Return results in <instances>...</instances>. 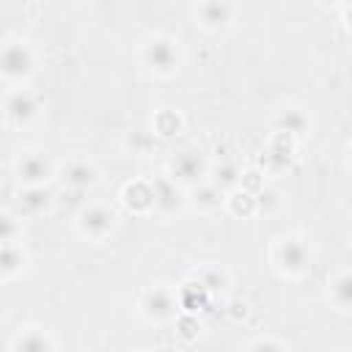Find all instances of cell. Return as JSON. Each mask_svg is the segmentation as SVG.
Returning a JSON list of instances; mask_svg holds the SVG:
<instances>
[{"mask_svg":"<svg viewBox=\"0 0 352 352\" xmlns=\"http://www.w3.org/2000/svg\"><path fill=\"white\" fill-rule=\"evenodd\" d=\"M33 69H36V55L25 38L0 41V77L6 82L22 88V82L33 74Z\"/></svg>","mask_w":352,"mask_h":352,"instance_id":"obj_1","label":"cell"},{"mask_svg":"<svg viewBox=\"0 0 352 352\" xmlns=\"http://www.w3.org/2000/svg\"><path fill=\"white\" fill-rule=\"evenodd\" d=\"M272 267L286 278H300L311 267V248L300 236H278L270 248Z\"/></svg>","mask_w":352,"mask_h":352,"instance_id":"obj_2","label":"cell"},{"mask_svg":"<svg viewBox=\"0 0 352 352\" xmlns=\"http://www.w3.org/2000/svg\"><path fill=\"white\" fill-rule=\"evenodd\" d=\"M140 60L148 72L154 74H173L182 63V47H179V38L173 36H165V33H154L143 41L140 47Z\"/></svg>","mask_w":352,"mask_h":352,"instance_id":"obj_3","label":"cell"},{"mask_svg":"<svg viewBox=\"0 0 352 352\" xmlns=\"http://www.w3.org/2000/svg\"><path fill=\"white\" fill-rule=\"evenodd\" d=\"M14 176L19 179L22 187H44L55 176V162L50 151L38 146H28L14 157Z\"/></svg>","mask_w":352,"mask_h":352,"instance_id":"obj_4","label":"cell"},{"mask_svg":"<svg viewBox=\"0 0 352 352\" xmlns=\"http://www.w3.org/2000/svg\"><path fill=\"white\" fill-rule=\"evenodd\" d=\"M206 173H209L206 157H204L198 148L187 146V148H179V151L168 160V173H165V176H168L170 182H176L182 190H192L195 184L206 182Z\"/></svg>","mask_w":352,"mask_h":352,"instance_id":"obj_5","label":"cell"},{"mask_svg":"<svg viewBox=\"0 0 352 352\" xmlns=\"http://www.w3.org/2000/svg\"><path fill=\"white\" fill-rule=\"evenodd\" d=\"M138 305H140V314L146 319H151V322H168L179 311V294L170 286H165V283H154V286H148L140 294V302Z\"/></svg>","mask_w":352,"mask_h":352,"instance_id":"obj_6","label":"cell"},{"mask_svg":"<svg viewBox=\"0 0 352 352\" xmlns=\"http://www.w3.org/2000/svg\"><path fill=\"white\" fill-rule=\"evenodd\" d=\"M113 228H116V214L102 204H88L77 214V234L91 239V242L107 239L113 234Z\"/></svg>","mask_w":352,"mask_h":352,"instance_id":"obj_7","label":"cell"},{"mask_svg":"<svg viewBox=\"0 0 352 352\" xmlns=\"http://www.w3.org/2000/svg\"><path fill=\"white\" fill-rule=\"evenodd\" d=\"M3 116L11 126H28L38 116V99L28 88H14L3 99Z\"/></svg>","mask_w":352,"mask_h":352,"instance_id":"obj_8","label":"cell"},{"mask_svg":"<svg viewBox=\"0 0 352 352\" xmlns=\"http://www.w3.org/2000/svg\"><path fill=\"white\" fill-rule=\"evenodd\" d=\"M11 352H55V338L36 324L19 327L11 338Z\"/></svg>","mask_w":352,"mask_h":352,"instance_id":"obj_9","label":"cell"},{"mask_svg":"<svg viewBox=\"0 0 352 352\" xmlns=\"http://www.w3.org/2000/svg\"><path fill=\"white\" fill-rule=\"evenodd\" d=\"M234 6L231 3H217V0H209V3H198L192 6V14H195V22L206 30H220L231 22L234 16Z\"/></svg>","mask_w":352,"mask_h":352,"instance_id":"obj_10","label":"cell"},{"mask_svg":"<svg viewBox=\"0 0 352 352\" xmlns=\"http://www.w3.org/2000/svg\"><path fill=\"white\" fill-rule=\"evenodd\" d=\"M151 190H154V209L162 214H170L184 204V198H182L184 190L176 182H170L168 176H157L151 182Z\"/></svg>","mask_w":352,"mask_h":352,"instance_id":"obj_11","label":"cell"},{"mask_svg":"<svg viewBox=\"0 0 352 352\" xmlns=\"http://www.w3.org/2000/svg\"><path fill=\"white\" fill-rule=\"evenodd\" d=\"M121 198H124L126 209H132L135 214L154 212V190H151V182H143V179L129 182V184L121 190Z\"/></svg>","mask_w":352,"mask_h":352,"instance_id":"obj_12","label":"cell"},{"mask_svg":"<svg viewBox=\"0 0 352 352\" xmlns=\"http://www.w3.org/2000/svg\"><path fill=\"white\" fill-rule=\"evenodd\" d=\"M28 267L22 242H0V278H16Z\"/></svg>","mask_w":352,"mask_h":352,"instance_id":"obj_13","label":"cell"},{"mask_svg":"<svg viewBox=\"0 0 352 352\" xmlns=\"http://www.w3.org/2000/svg\"><path fill=\"white\" fill-rule=\"evenodd\" d=\"M96 179H99V170H96V165L88 157L72 160L66 165V184L74 187V190H88V187L96 184Z\"/></svg>","mask_w":352,"mask_h":352,"instance_id":"obj_14","label":"cell"},{"mask_svg":"<svg viewBox=\"0 0 352 352\" xmlns=\"http://www.w3.org/2000/svg\"><path fill=\"white\" fill-rule=\"evenodd\" d=\"M187 192H190V204L195 209H201V212H214V209H220V204H226V192L217 184H212L209 179L201 182V184H195Z\"/></svg>","mask_w":352,"mask_h":352,"instance_id":"obj_15","label":"cell"},{"mask_svg":"<svg viewBox=\"0 0 352 352\" xmlns=\"http://www.w3.org/2000/svg\"><path fill=\"white\" fill-rule=\"evenodd\" d=\"M330 289H327V297H330V302L338 308V311H349V302H352V278H349V272L341 267L333 278H330V283H327Z\"/></svg>","mask_w":352,"mask_h":352,"instance_id":"obj_16","label":"cell"},{"mask_svg":"<svg viewBox=\"0 0 352 352\" xmlns=\"http://www.w3.org/2000/svg\"><path fill=\"white\" fill-rule=\"evenodd\" d=\"M305 129H308V116L300 107H286L275 116V132L278 135L292 138V135H302Z\"/></svg>","mask_w":352,"mask_h":352,"instance_id":"obj_17","label":"cell"},{"mask_svg":"<svg viewBox=\"0 0 352 352\" xmlns=\"http://www.w3.org/2000/svg\"><path fill=\"white\" fill-rule=\"evenodd\" d=\"M50 204H52V195L47 187H22L19 190V206L28 214H41L50 209Z\"/></svg>","mask_w":352,"mask_h":352,"instance_id":"obj_18","label":"cell"},{"mask_svg":"<svg viewBox=\"0 0 352 352\" xmlns=\"http://www.w3.org/2000/svg\"><path fill=\"white\" fill-rule=\"evenodd\" d=\"M151 126H154V135L170 138V135H176V132L182 129V118H179V113H173V110H160V113L154 116Z\"/></svg>","mask_w":352,"mask_h":352,"instance_id":"obj_19","label":"cell"},{"mask_svg":"<svg viewBox=\"0 0 352 352\" xmlns=\"http://www.w3.org/2000/svg\"><path fill=\"white\" fill-rule=\"evenodd\" d=\"M226 204L231 206L234 214H250L256 209V198L248 192V190H234L226 195Z\"/></svg>","mask_w":352,"mask_h":352,"instance_id":"obj_20","label":"cell"},{"mask_svg":"<svg viewBox=\"0 0 352 352\" xmlns=\"http://www.w3.org/2000/svg\"><path fill=\"white\" fill-rule=\"evenodd\" d=\"M195 283L204 289V292H217L223 283H226V275L217 270V267H201L195 272Z\"/></svg>","mask_w":352,"mask_h":352,"instance_id":"obj_21","label":"cell"},{"mask_svg":"<svg viewBox=\"0 0 352 352\" xmlns=\"http://www.w3.org/2000/svg\"><path fill=\"white\" fill-rule=\"evenodd\" d=\"M242 352H289V346L275 336H256L253 341L245 344Z\"/></svg>","mask_w":352,"mask_h":352,"instance_id":"obj_22","label":"cell"},{"mask_svg":"<svg viewBox=\"0 0 352 352\" xmlns=\"http://www.w3.org/2000/svg\"><path fill=\"white\" fill-rule=\"evenodd\" d=\"M22 236V223L16 214L0 212V242H19Z\"/></svg>","mask_w":352,"mask_h":352,"instance_id":"obj_23","label":"cell"},{"mask_svg":"<svg viewBox=\"0 0 352 352\" xmlns=\"http://www.w3.org/2000/svg\"><path fill=\"white\" fill-rule=\"evenodd\" d=\"M236 182H242V173H239V168L234 162H223L217 168V176L212 179V184H217L223 192H226V187H234Z\"/></svg>","mask_w":352,"mask_h":352,"instance_id":"obj_24","label":"cell"},{"mask_svg":"<svg viewBox=\"0 0 352 352\" xmlns=\"http://www.w3.org/2000/svg\"><path fill=\"white\" fill-rule=\"evenodd\" d=\"M157 352H179V349H173V346H162V349H157Z\"/></svg>","mask_w":352,"mask_h":352,"instance_id":"obj_25","label":"cell"}]
</instances>
